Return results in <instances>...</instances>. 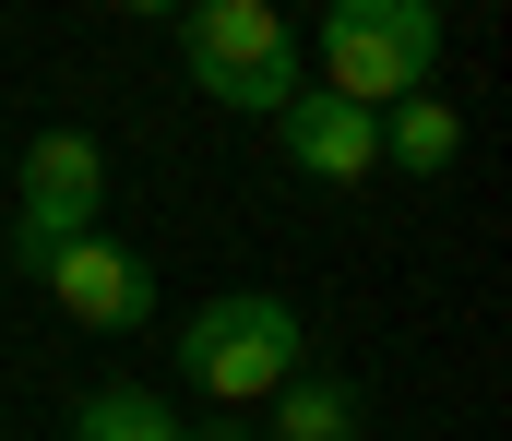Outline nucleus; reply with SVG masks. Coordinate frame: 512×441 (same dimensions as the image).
Segmentation results:
<instances>
[{
  "label": "nucleus",
  "mask_w": 512,
  "mask_h": 441,
  "mask_svg": "<svg viewBox=\"0 0 512 441\" xmlns=\"http://www.w3.org/2000/svg\"><path fill=\"white\" fill-rule=\"evenodd\" d=\"M441 84V0H334L322 12V96L393 108Z\"/></svg>",
  "instance_id": "nucleus-3"
},
{
  "label": "nucleus",
  "mask_w": 512,
  "mask_h": 441,
  "mask_svg": "<svg viewBox=\"0 0 512 441\" xmlns=\"http://www.w3.org/2000/svg\"><path fill=\"white\" fill-rule=\"evenodd\" d=\"M274 155H286L298 179H322V191H358V179L382 167V108H346V96L298 84V96L274 108Z\"/></svg>",
  "instance_id": "nucleus-6"
},
{
  "label": "nucleus",
  "mask_w": 512,
  "mask_h": 441,
  "mask_svg": "<svg viewBox=\"0 0 512 441\" xmlns=\"http://www.w3.org/2000/svg\"><path fill=\"white\" fill-rule=\"evenodd\" d=\"M108 12H143V24H179L191 0H108Z\"/></svg>",
  "instance_id": "nucleus-11"
},
{
  "label": "nucleus",
  "mask_w": 512,
  "mask_h": 441,
  "mask_svg": "<svg viewBox=\"0 0 512 441\" xmlns=\"http://www.w3.org/2000/svg\"><path fill=\"white\" fill-rule=\"evenodd\" d=\"M453 155H465V120H453V96H441V84L382 108V167H405V179H441Z\"/></svg>",
  "instance_id": "nucleus-8"
},
{
  "label": "nucleus",
  "mask_w": 512,
  "mask_h": 441,
  "mask_svg": "<svg viewBox=\"0 0 512 441\" xmlns=\"http://www.w3.org/2000/svg\"><path fill=\"white\" fill-rule=\"evenodd\" d=\"M179 441H262L251 418H179Z\"/></svg>",
  "instance_id": "nucleus-10"
},
{
  "label": "nucleus",
  "mask_w": 512,
  "mask_h": 441,
  "mask_svg": "<svg viewBox=\"0 0 512 441\" xmlns=\"http://www.w3.org/2000/svg\"><path fill=\"white\" fill-rule=\"evenodd\" d=\"M262 441H358V382H334V370H286L274 394L251 406Z\"/></svg>",
  "instance_id": "nucleus-7"
},
{
  "label": "nucleus",
  "mask_w": 512,
  "mask_h": 441,
  "mask_svg": "<svg viewBox=\"0 0 512 441\" xmlns=\"http://www.w3.org/2000/svg\"><path fill=\"white\" fill-rule=\"evenodd\" d=\"M108 215V155H96V132H36L24 144V167H12V263L36 275L60 239H84Z\"/></svg>",
  "instance_id": "nucleus-4"
},
{
  "label": "nucleus",
  "mask_w": 512,
  "mask_h": 441,
  "mask_svg": "<svg viewBox=\"0 0 512 441\" xmlns=\"http://www.w3.org/2000/svg\"><path fill=\"white\" fill-rule=\"evenodd\" d=\"M286 370H310V322H298V298H274V287H227V298H203L179 322V382L215 418H251Z\"/></svg>",
  "instance_id": "nucleus-1"
},
{
  "label": "nucleus",
  "mask_w": 512,
  "mask_h": 441,
  "mask_svg": "<svg viewBox=\"0 0 512 441\" xmlns=\"http://www.w3.org/2000/svg\"><path fill=\"white\" fill-rule=\"evenodd\" d=\"M36 287L60 298L72 334H155V263H143L131 239H108V227L60 239V251L36 263Z\"/></svg>",
  "instance_id": "nucleus-5"
},
{
  "label": "nucleus",
  "mask_w": 512,
  "mask_h": 441,
  "mask_svg": "<svg viewBox=\"0 0 512 441\" xmlns=\"http://www.w3.org/2000/svg\"><path fill=\"white\" fill-rule=\"evenodd\" d=\"M179 60H191V84H203L215 108H239V120H274V108L310 84L298 24H286L274 0H191V12H179Z\"/></svg>",
  "instance_id": "nucleus-2"
},
{
  "label": "nucleus",
  "mask_w": 512,
  "mask_h": 441,
  "mask_svg": "<svg viewBox=\"0 0 512 441\" xmlns=\"http://www.w3.org/2000/svg\"><path fill=\"white\" fill-rule=\"evenodd\" d=\"M72 441H179V418L143 394V382H96V394H72Z\"/></svg>",
  "instance_id": "nucleus-9"
}]
</instances>
